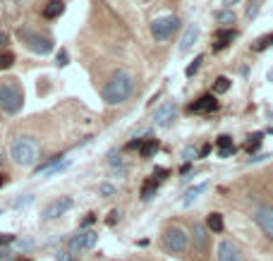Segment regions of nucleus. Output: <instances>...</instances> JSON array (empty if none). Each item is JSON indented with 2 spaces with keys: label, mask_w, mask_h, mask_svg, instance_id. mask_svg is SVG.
I'll list each match as a JSON object with an SVG mask.
<instances>
[{
  "label": "nucleus",
  "mask_w": 273,
  "mask_h": 261,
  "mask_svg": "<svg viewBox=\"0 0 273 261\" xmlns=\"http://www.w3.org/2000/svg\"><path fill=\"white\" fill-rule=\"evenodd\" d=\"M163 244L170 254H180V252L187 249V244H189V235H187L182 228H178V225H175V228H168L163 232Z\"/></svg>",
  "instance_id": "obj_6"
},
{
  "label": "nucleus",
  "mask_w": 273,
  "mask_h": 261,
  "mask_svg": "<svg viewBox=\"0 0 273 261\" xmlns=\"http://www.w3.org/2000/svg\"><path fill=\"white\" fill-rule=\"evenodd\" d=\"M0 163H2V151H0Z\"/></svg>",
  "instance_id": "obj_46"
},
{
  "label": "nucleus",
  "mask_w": 273,
  "mask_h": 261,
  "mask_svg": "<svg viewBox=\"0 0 273 261\" xmlns=\"http://www.w3.org/2000/svg\"><path fill=\"white\" fill-rule=\"evenodd\" d=\"M132 91H134V77L127 70H118L103 89V101L108 106H120L132 96Z\"/></svg>",
  "instance_id": "obj_1"
},
{
  "label": "nucleus",
  "mask_w": 273,
  "mask_h": 261,
  "mask_svg": "<svg viewBox=\"0 0 273 261\" xmlns=\"http://www.w3.org/2000/svg\"><path fill=\"white\" fill-rule=\"evenodd\" d=\"M70 168V158H65V161H60L58 166H53V168H48L46 173H41L43 177H51V175H58V173H62V170Z\"/></svg>",
  "instance_id": "obj_24"
},
{
  "label": "nucleus",
  "mask_w": 273,
  "mask_h": 261,
  "mask_svg": "<svg viewBox=\"0 0 273 261\" xmlns=\"http://www.w3.org/2000/svg\"><path fill=\"white\" fill-rule=\"evenodd\" d=\"M168 175H170V170H168V168H156V170H153V180H156V177H158V180H163V177H168Z\"/></svg>",
  "instance_id": "obj_32"
},
{
  "label": "nucleus",
  "mask_w": 273,
  "mask_h": 261,
  "mask_svg": "<svg viewBox=\"0 0 273 261\" xmlns=\"http://www.w3.org/2000/svg\"><path fill=\"white\" fill-rule=\"evenodd\" d=\"M269 132H271V134H273V127H271V130H269Z\"/></svg>",
  "instance_id": "obj_48"
},
{
  "label": "nucleus",
  "mask_w": 273,
  "mask_h": 261,
  "mask_svg": "<svg viewBox=\"0 0 273 261\" xmlns=\"http://www.w3.org/2000/svg\"><path fill=\"white\" fill-rule=\"evenodd\" d=\"M237 2H240V0H223V7H225V10H233V5H237Z\"/></svg>",
  "instance_id": "obj_40"
},
{
  "label": "nucleus",
  "mask_w": 273,
  "mask_h": 261,
  "mask_svg": "<svg viewBox=\"0 0 273 261\" xmlns=\"http://www.w3.org/2000/svg\"><path fill=\"white\" fill-rule=\"evenodd\" d=\"M254 221H256V225L273 240V206H256Z\"/></svg>",
  "instance_id": "obj_10"
},
{
  "label": "nucleus",
  "mask_w": 273,
  "mask_h": 261,
  "mask_svg": "<svg viewBox=\"0 0 273 261\" xmlns=\"http://www.w3.org/2000/svg\"><path fill=\"white\" fill-rule=\"evenodd\" d=\"M70 208H72V199H70V197H60V199L51 202V204L41 211V221H55V218L65 216Z\"/></svg>",
  "instance_id": "obj_7"
},
{
  "label": "nucleus",
  "mask_w": 273,
  "mask_h": 261,
  "mask_svg": "<svg viewBox=\"0 0 273 261\" xmlns=\"http://www.w3.org/2000/svg\"><path fill=\"white\" fill-rule=\"evenodd\" d=\"M98 194H101V197H113V194H115V187L113 185H101Z\"/></svg>",
  "instance_id": "obj_31"
},
{
  "label": "nucleus",
  "mask_w": 273,
  "mask_h": 261,
  "mask_svg": "<svg viewBox=\"0 0 273 261\" xmlns=\"http://www.w3.org/2000/svg\"><path fill=\"white\" fill-rule=\"evenodd\" d=\"M225 46H228V43H218V41H216V43H213V53H218V51H223Z\"/></svg>",
  "instance_id": "obj_44"
},
{
  "label": "nucleus",
  "mask_w": 273,
  "mask_h": 261,
  "mask_svg": "<svg viewBox=\"0 0 273 261\" xmlns=\"http://www.w3.org/2000/svg\"><path fill=\"white\" fill-rule=\"evenodd\" d=\"M15 242V235H10V232H0V244L5 247V244Z\"/></svg>",
  "instance_id": "obj_33"
},
{
  "label": "nucleus",
  "mask_w": 273,
  "mask_h": 261,
  "mask_svg": "<svg viewBox=\"0 0 273 261\" xmlns=\"http://www.w3.org/2000/svg\"><path fill=\"white\" fill-rule=\"evenodd\" d=\"M158 149H161L158 139H146V142H142V146H139V156H142V158H151V156H156Z\"/></svg>",
  "instance_id": "obj_18"
},
{
  "label": "nucleus",
  "mask_w": 273,
  "mask_h": 261,
  "mask_svg": "<svg viewBox=\"0 0 273 261\" xmlns=\"http://www.w3.org/2000/svg\"><path fill=\"white\" fill-rule=\"evenodd\" d=\"M17 36L22 43H27V48L31 51V53H38V56H48L51 51H53V41L48 36H41L36 31H31V29H19Z\"/></svg>",
  "instance_id": "obj_4"
},
{
  "label": "nucleus",
  "mask_w": 273,
  "mask_h": 261,
  "mask_svg": "<svg viewBox=\"0 0 273 261\" xmlns=\"http://www.w3.org/2000/svg\"><path fill=\"white\" fill-rule=\"evenodd\" d=\"M7 41H10V36L2 31V34H0V48H2V46H7Z\"/></svg>",
  "instance_id": "obj_42"
},
{
  "label": "nucleus",
  "mask_w": 273,
  "mask_h": 261,
  "mask_svg": "<svg viewBox=\"0 0 273 261\" xmlns=\"http://www.w3.org/2000/svg\"><path fill=\"white\" fill-rule=\"evenodd\" d=\"M93 223H96V213H87V218L82 221V228H89Z\"/></svg>",
  "instance_id": "obj_36"
},
{
  "label": "nucleus",
  "mask_w": 273,
  "mask_h": 261,
  "mask_svg": "<svg viewBox=\"0 0 273 261\" xmlns=\"http://www.w3.org/2000/svg\"><path fill=\"white\" fill-rule=\"evenodd\" d=\"M182 158H184L187 163H192L194 158H199V149H194V146H187V149L182 151Z\"/></svg>",
  "instance_id": "obj_29"
},
{
  "label": "nucleus",
  "mask_w": 273,
  "mask_h": 261,
  "mask_svg": "<svg viewBox=\"0 0 273 261\" xmlns=\"http://www.w3.org/2000/svg\"><path fill=\"white\" fill-rule=\"evenodd\" d=\"M31 202H34V197H31V194H27L24 199H17V202H15V206H17V208H22V206H29Z\"/></svg>",
  "instance_id": "obj_34"
},
{
  "label": "nucleus",
  "mask_w": 273,
  "mask_h": 261,
  "mask_svg": "<svg viewBox=\"0 0 273 261\" xmlns=\"http://www.w3.org/2000/svg\"><path fill=\"white\" fill-rule=\"evenodd\" d=\"M216 259L218 261H242L240 257V252H237V247L233 242H228V240H223L218 244V254H216Z\"/></svg>",
  "instance_id": "obj_13"
},
{
  "label": "nucleus",
  "mask_w": 273,
  "mask_h": 261,
  "mask_svg": "<svg viewBox=\"0 0 273 261\" xmlns=\"http://www.w3.org/2000/svg\"><path fill=\"white\" fill-rule=\"evenodd\" d=\"M201 62H204V56H197V58H194V62H192V65H187V70H184V75H187V77H194V75H197V72H199Z\"/></svg>",
  "instance_id": "obj_28"
},
{
  "label": "nucleus",
  "mask_w": 273,
  "mask_h": 261,
  "mask_svg": "<svg viewBox=\"0 0 273 261\" xmlns=\"http://www.w3.org/2000/svg\"><path fill=\"white\" fill-rule=\"evenodd\" d=\"M22 261H31V259H22Z\"/></svg>",
  "instance_id": "obj_47"
},
{
  "label": "nucleus",
  "mask_w": 273,
  "mask_h": 261,
  "mask_svg": "<svg viewBox=\"0 0 273 261\" xmlns=\"http://www.w3.org/2000/svg\"><path fill=\"white\" fill-rule=\"evenodd\" d=\"M118 221H120V211H110V216H108V221H106V223L113 228V225L118 223Z\"/></svg>",
  "instance_id": "obj_35"
},
{
  "label": "nucleus",
  "mask_w": 273,
  "mask_h": 261,
  "mask_svg": "<svg viewBox=\"0 0 273 261\" xmlns=\"http://www.w3.org/2000/svg\"><path fill=\"white\" fill-rule=\"evenodd\" d=\"M230 84H233V82H230L228 77H218L216 84H213V93H225L228 89H230Z\"/></svg>",
  "instance_id": "obj_26"
},
{
  "label": "nucleus",
  "mask_w": 273,
  "mask_h": 261,
  "mask_svg": "<svg viewBox=\"0 0 273 261\" xmlns=\"http://www.w3.org/2000/svg\"><path fill=\"white\" fill-rule=\"evenodd\" d=\"M223 228H225V223H223L220 213H209L206 216V230L209 232H223Z\"/></svg>",
  "instance_id": "obj_19"
},
{
  "label": "nucleus",
  "mask_w": 273,
  "mask_h": 261,
  "mask_svg": "<svg viewBox=\"0 0 273 261\" xmlns=\"http://www.w3.org/2000/svg\"><path fill=\"white\" fill-rule=\"evenodd\" d=\"M34 247V242L31 240H24V242H19V249H31Z\"/></svg>",
  "instance_id": "obj_41"
},
{
  "label": "nucleus",
  "mask_w": 273,
  "mask_h": 261,
  "mask_svg": "<svg viewBox=\"0 0 273 261\" xmlns=\"http://www.w3.org/2000/svg\"><path fill=\"white\" fill-rule=\"evenodd\" d=\"M216 149H218V156L220 158H228V156H233L235 153V142H233V137H228V134H220L218 139H216Z\"/></svg>",
  "instance_id": "obj_15"
},
{
  "label": "nucleus",
  "mask_w": 273,
  "mask_h": 261,
  "mask_svg": "<svg viewBox=\"0 0 273 261\" xmlns=\"http://www.w3.org/2000/svg\"><path fill=\"white\" fill-rule=\"evenodd\" d=\"M216 19L223 24V29H233V24H235V12H233V10H220V12H216Z\"/></svg>",
  "instance_id": "obj_21"
},
{
  "label": "nucleus",
  "mask_w": 273,
  "mask_h": 261,
  "mask_svg": "<svg viewBox=\"0 0 273 261\" xmlns=\"http://www.w3.org/2000/svg\"><path fill=\"white\" fill-rule=\"evenodd\" d=\"M256 12H259V0H252V5L247 7V17L254 19V17H256Z\"/></svg>",
  "instance_id": "obj_30"
},
{
  "label": "nucleus",
  "mask_w": 273,
  "mask_h": 261,
  "mask_svg": "<svg viewBox=\"0 0 273 261\" xmlns=\"http://www.w3.org/2000/svg\"><path fill=\"white\" fill-rule=\"evenodd\" d=\"M266 158H271L269 153H261V156H252L249 158V163H261V161H266Z\"/></svg>",
  "instance_id": "obj_38"
},
{
  "label": "nucleus",
  "mask_w": 273,
  "mask_h": 261,
  "mask_svg": "<svg viewBox=\"0 0 273 261\" xmlns=\"http://www.w3.org/2000/svg\"><path fill=\"white\" fill-rule=\"evenodd\" d=\"M98 242V232L96 230H79L70 240V249L72 252H82V249H93Z\"/></svg>",
  "instance_id": "obj_8"
},
{
  "label": "nucleus",
  "mask_w": 273,
  "mask_h": 261,
  "mask_svg": "<svg viewBox=\"0 0 273 261\" xmlns=\"http://www.w3.org/2000/svg\"><path fill=\"white\" fill-rule=\"evenodd\" d=\"M197 38H199V24H189V27L184 29L182 38H180V53H187V51L194 46Z\"/></svg>",
  "instance_id": "obj_14"
},
{
  "label": "nucleus",
  "mask_w": 273,
  "mask_h": 261,
  "mask_svg": "<svg viewBox=\"0 0 273 261\" xmlns=\"http://www.w3.org/2000/svg\"><path fill=\"white\" fill-rule=\"evenodd\" d=\"M206 189H209V182H199V185L189 187V189L184 192V202H182V204H184V206H189L192 202H194V199H197V197H199V194H204Z\"/></svg>",
  "instance_id": "obj_17"
},
{
  "label": "nucleus",
  "mask_w": 273,
  "mask_h": 261,
  "mask_svg": "<svg viewBox=\"0 0 273 261\" xmlns=\"http://www.w3.org/2000/svg\"><path fill=\"white\" fill-rule=\"evenodd\" d=\"M22 106H24V91L17 79H12V77L0 79V111L7 115H17Z\"/></svg>",
  "instance_id": "obj_3"
},
{
  "label": "nucleus",
  "mask_w": 273,
  "mask_h": 261,
  "mask_svg": "<svg viewBox=\"0 0 273 261\" xmlns=\"http://www.w3.org/2000/svg\"><path fill=\"white\" fill-rule=\"evenodd\" d=\"M178 29H180V17L178 15H165V17H156L151 22V36L156 41H168Z\"/></svg>",
  "instance_id": "obj_5"
},
{
  "label": "nucleus",
  "mask_w": 273,
  "mask_h": 261,
  "mask_svg": "<svg viewBox=\"0 0 273 261\" xmlns=\"http://www.w3.org/2000/svg\"><path fill=\"white\" fill-rule=\"evenodd\" d=\"M261 142H264V132H254V134H249V142L244 144L247 153H249V156H254L256 151H259V146H261Z\"/></svg>",
  "instance_id": "obj_20"
},
{
  "label": "nucleus",
  "mask_w": 273,
  "mask_h": 261,
  "mask_svg": "<svg viewBox=\"0 0 273 261\" xmlns=\"http://www.w3.org/2000/svg\"><path fill=\"white\" fill-rule=\"evenodd\" d=\"M192 242H194V249L201 252V254L209 249V230H206V225L194 223V228H192Z\"/></svg>",
  "instance_id": "obj_12"
},
{
  "label": "nucleus",
  "mask_w": 273,
  "mask_h": 261,
  "mask_svg": "<svg viewBox=\"0 0 273 261\" xmlns=\"http://www.w3.org/2000/svg\"><path fill=\"white\" fill-rule=\"evenodd\" d=\"M12 65H15V56H12L10 51L0 53V70H10Z\"/></svg>",
  "instance_id": "obj_27"
},
{
  "label": "nucleus",
  "mask_w": 273,
  "mask_h": 261,
  "mask_svg": "<svg viewBox=\"0 0 273 261\" xmlns=\"http://www.w3.org/2000/svg\"><path fill=\"white\" fill-rule=\"evenodd\" d=\"M218 111V101L213 93H204L194 103H189V113H213Z\"/></svg>",
  "instance_id": "obj_11"
},
{
  "label": "nucleus",
  "mask_w": 273,
  "mask_h": 261,
  "mask_svg": "<svg viewBox=\"0 0 273 261\" xmlns=\"http://www.w3.org/2000/svg\"><path fill=\"white\" fill-rule=\"evenodd\" d=\"M58 65H67V53H65V51L58 53Z\"/></svg>",
  "instance_id": "obj_39"
},
{
  "label": "nucleus",
  "mask_w": 273,
  "mask_h": 261,
  "mask_svg": "<svg viewBox=\"0 0 273 261\" xmlns=\"http://www.w3.org/2000/svg\"><path fill=\"white\" fill-rule=\"evenodd\" d=\"M269 46H273V34H266V36L256 38V43H254V51H256V53H261V51H266Z\"/></svg>",
  "instance_id": "obj_25"
},
{
  "label": "nucleus",
  "mask_w": 273,
  "mask_h": 261,
  "mask_svg": "<svg viewBox=\"0 0 273 261\" xmlns=\"http://www.w3.org/2000/svg\"><path fill=\"white\" fill-rule=\"evenodd\" d=\"M10 156H12V161L17 163L19 168H34L38 163V156H41V146H38V142L34 137L22 134V137H17L12 142Z\"/></svg>",
  "instance_id": "obj_2"
},
{
  "label": "nucleus",
  "mask_w": 273,
  "mask_h": 261,
  "mask_svg": "<svg viewBox=\"0 0 273 261\" xmlns=\"http://www.w3.org/2000/svg\"><path fill=\"white\" fill-rule=\"evenodd\" d=\"M209 151H211V144H204V146L199 149V156H206Z\"/></svg>",
  "instance_id": "obj_43"
},
{
  "label": "nucleus",
  "mask_w": 273,
  "mask_h": 261,
  "mask_svg": "<svg viewBox=\"0 0 273 261\" xmlns=\"http://www.w3.org/2000/svg\"><path fill=\"white\" fill-rule=\"evenodd\" d=\"M156 189H158L156 180H146L144 185H142V199H144V202L153 199V197H156Z\"/></svg>",
  "instance_id": "obj_22"
},
{
  "label": "nucleus",
  "mask_w": 273,
  "mask_h": 261,
  "mask_svg": "<svg viewBox=\"0 0 273 261\" xmlns=\"http://www.w3.org/2000/svg\"><path fill=\"white\" fill-rule=\"evenodd\" d=\"M175 115H178V106H175L173 101H165L163 106H158L156 113H153V125H158V127H170L173 120H175Z\"/></svg>",
  "instance_id": "obj_9"
},
{
  "label": "nucleus",
  "mask_w": 273,
  "mask_h": 261,
  "mask_svg": "<svg viewBox=\"0 0 273 261\" xmlns=\"http://www.w3.org/2000/svg\"><path fill=\"white\" fill-rule=\"evenodd\" d=\"M65 12V2L62 0H51L46 7H43V17L46 19H58Z\"/></svg>",
  "instance_id": "obj_16"
},
{
  "label": "nucleus",
  "mask_w": 273,
  "mask_h": 261,
  "mask_svg": "<svg viewBox=\"0 0 273 261\" xmlns=\"http://www.w3.org/2000/svg\"><path fill=\"white\" fill-rule=\"evenodd\" d=\"M55 261H72V254H70V252H58V254H55Z\"/></svg>",
  "instance_id": "obj_37"
},
{
  "label": "nucleus",
  "mask_w": 273,
  "mask_h": 261,
  "mask_svg": "<svg viewBox=\"0 0 273 261\" xmlns=\"http://www.w3.org/2000/svg\"><path fill=\"white\" fill-rule=\"evenodd\" d=\"M235 36H237L235 29H218V31H216V41H218V43H230Z\"/></svg>",
  "instance_id": "obj_23"
},
{
  "label": "nucleus",
  "mask_w": 273,
  "mask_h": 261,
  "mask_svg": "<svg viewBox=\"0 0 273 261\" xmlns=\"http://www.w3.org/2000/svg\"><path fill=\"white\" fill-rule=\"evenodd\" d=\"M0 216H2V213H0Z\"/></svg>",
  "instance_id": "obj_49"
},
{
  "label": "nucleus",
  "mask_w": 273,
  "mask_h": 261,
  "mask_svg": "<svg viewBox=\"0 0 273 261\" xmlns=\"http://www.w3.org/2000/svg\"><path fill=\"white\" fill-rule=\"evenodd\" d=\"M5 185H7V175H5V173H0V189H2Z\"/></svg>",
  "instance_id": "obj_45"
}]
</instances>
